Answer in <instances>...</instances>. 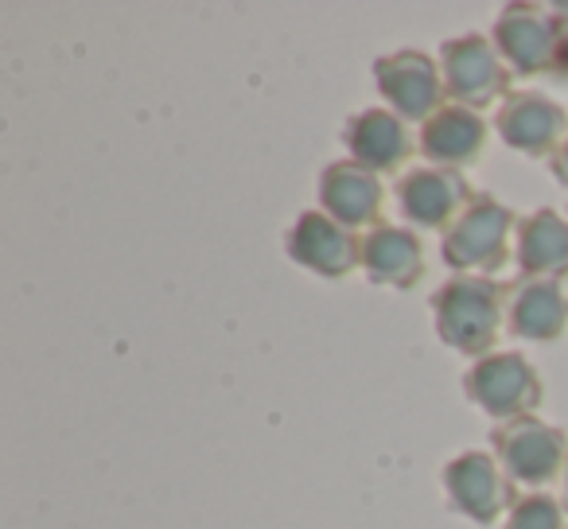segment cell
<instances>
[{"mask_svg":"<svg viewBox=\"0 0 568 529\" xmlns=\"http://www.w3.org/2000/svg\"><path fill=\"white\" fill-rule=\"evenodd\" d=\"M433 324L436 339L459 355L483 358L498 339V327L506 324L503 312V288L490 277L475 273H456L444 281L433 296Z\"/></svg>","mask_w":568,"mask_h":529,"instance_id":"cell-1","label":"cell"},{"mask_svg":"<svg viewBox=\"0 0 568 529\" xmlns=\"http://www.w3.org/2000/svg\"><path fill=\"white\" fill-rule=\"evenodd\" d=\"M518 226L514 211L503 199L479 195L459 211V218L444 230L440 237V257L448 269L456 273H475V277H490L495 269L506 265V242H510V230Z\"/></svg>","mask_w":568,"mask_h":529,"instance_id":"cell-2","label":"cell"},{"mask_svg":"<svg viewBox=\"0 0 568 529\" xmlns=\"http://www.w3.org/2000/svg\"><path fill=\"white\" fill-rule=\"evenodd\" d=\"M464 394L475 409L506 425V420L534 417V409L541 405V378L518 350H498V355H483L467 366Z\"/></svg>","mask_w":568,"mask_h":529,"instance_id":"cell-3","label":"cell"},{"mask_svg":"<svg viewBox=\"0 0 568 529\" xmlns=\"http://www.w3.org/2000/svg\"><path fill=\"white\" fill-rule=\"evenodd\" d=\"M498 467L506 479L518 487H545L565 471L568 459V436L557 425H545L541 417H518L506 420L490 433Z\"/></svg>","mask_w":568,"mask_h":529,"instance_id":"cell-4","label":"cell"},{"mask_svg":"<svg viewBox=\"0 0 568 529\" xmlns=\"http://www.w3.org/2000/svg\"><path fill=\"white\" fill-rule=\"evenodd\" d=\"M444 495L448 506L459 518L475 521V526H495L506 510H514V482L498 467L490 451H459L444 467Z\"/></svg>","mask_w":568,"mask_h":529,"instance_id":"cell-5","label":"cell"},{"mask_svg":"<svg viewBox=\"0 0 568 529\" xmlns=\"http://www.w3.org/2000/svg\"><path fill=\"white\" fill-rule=\"evenodd\" d=\"M284 253L301 265V269L316 273V277H347L355 265H363V242L355 230L335 222L327 211L312 206L293 218V226L284 230Z\"/></svg>","mask_w":568,"mask_h":529,"instance_id":"cell-6","label":"cell"},{"mask_svg":"<svg viewBox=\"0 0 568 529\" xmlns=\"http://www.w3.org/2000/svg\"><path fill=\"white\" fill-rule=\"evenodd\" d=\"M374 87L386 98V105L402 121H420L425 125L444 98V74L433 55L417 48L389 51V55L374 59Z\"/></svg>","mask_w":568,"mask_h":529,"instance_id":"cell-7","label":"cell"},{"mask_svg":"<svg viewBox=\"0 0 568 529\" xmlns=\"http://www.w3.org/2000/svg\"><path fill=\"white\" fill-rule=\"evenodd\" d=\"M440 74L452 105H467V110L490 105L498 94H506V82H510V71L487 35H459L444 43Z\"/></svg>","mask_w":568,"mask_h":529,"instance_id":"cell-8","label":"cell"},{"mask_svg":"<svg viewBox=\"0 0 568 529\" xmlns=\"http://www.w3.org/2000/svg\"><path fill=\"white\" fill-rule=\"evenodd\" d=\"M394 199H397V211L405 214L409 226L448 230L452 222L459 218V211L475 199V191L467 187L464 172H456V167L425 164V167H409L405 175H397Z\"/></svg>","mask_w":568,"mask_h":529,"instance_id":"cell-9","label":"cell"},{"mask_svg":"<svg viewBox=\"0 0 568 529\" xmlns=\"http://www.w3.org/2000/svg\"><path fill=\"white\" fill-rule=\"evenodd\" d=\"M495 129L506 149H514L518 156L541 160V156H552V152L565 144L568 113L560 110L552 98L534 94V90H518V94L503 98Z\"/></svg>","mask_w":568,"mask_h":529,"instance_id":"cell-10","label":"cell"},{"mask_svg":"<svg viewBox=\"0 0 568 529\" xmlns=\"http://www.w3.org/2000/svg\"><path fill=\"white\" fill-rule=\"evenodd\" d=\"M506 332L529 343H552L568 327V296L560 281L518 273L510 285H503Z\"/></svg>","mask_w":568,"mask_h":529,"instance_id":"cell-11","label":"cell"},{"mask_svg":"<svg viewBox=\"0 0 568 529\" xmlns=\"http://www.w3.org/2000/svg\"><path fill=\"white\" fill-rule=\"evenodd\" d=\"M490 43L503 55L506 71L521 74H545L552 63V17L541 4H506L498 9L495 28H490Z\"/></svg>","mask_w":568,"mask_h":529,"instance_id":"cell-12","label":"cell"},{"mask_svg":"<svg viewBox=\"0 0 568 529\" xmlns=\"http://www.w3.org/2000/svg\"><path fill=\"white\" fill-rule=\"evenodd\" d=\"M343 144H347L351 160L371 167L374 175L397 172L413 156L409 121H402L394 110H382V105H366V110L351 113L343 125Z\"/></svg>","mask_w":568,"mask_h":529,"instance_id":"cell-13","label":"cell"},{"mask_svg":"<svg viewBox=\"0 0 568 529\" xmlns=\"http://www.w3.org/2000/svg\"><path fill=\"white\" fill-rule=\"evenodd\" d=\"M382 199H386L382 180L371 167L355 164V160H335L320 175V211H327L347 230L378 226Z\"/></svg>","mask_w":568,"mask_h":529,"instance_id":"cell-14","label":"cell"},{"mask_svg":"<svg viewBox=\"0 0 568 529\" xmlns=\"http://www.w3.org/2000/svg\"><path fill=\"white\" fill-rule=\"evenodd\" d=\"M363 269L371 285L417 288L425 277V245L413 230L378 222L363 237Z\"/></svg>","mask_w":568,"mask_h":529,"instance_id":"cell-15","label":"cell"},{"mask_svg":"<svg viewBox=\"0 0 568 529\" xmlns=\"http://www.w3.org/2000/svg\"><path fill=\"white\" fill-rule=\"evenodd\" d=\"M487 144V125L475 110L467 105H440L433 118L420 125V136H417V149L428 164L436 167H464V164H475Z\"/></svg>","mask_w":568,"mask_h":529,"instance_id":"cell-16","label":"cell"},{"mask_svg":"<svg viewBox=\"0 0 568 529\" xmlns=\"http://www.w3.org/2000/svg\"><path fill=\"white\" fill-rule=\"evenodd\" d=\"M514 257H518L521 273L534 277H568V218H560L552 206L526 214L518 222V237H514Z\"/></svg>","mask_w":568,"mask_h":529,"instance_id":"cell-17","label":"cell"},{"mask_svg":"<svg viewBox=\"0 0 568 529\" xmlns=\"http://www.w3.org/2000/svg\"><path fill=\"white\" fill-rule=\"evenodd\" d=\"M503 529H565V506L545 490H534L514 502Z\"/></svg>","mask_w":568,"mask_h":529,"instance_id":"cell-18","label":"cell"},{"mask_svg":"<svg viewBox=\"0 0 568 529\" xmlns=\"http://www.w3.org/2000/svg\"><path fill=\"white\" fill-rule=\"evenodd\" d=\"M549 17H552V63L549 74L568 82V0L560 4H549Z\"/></svg>","mask_w":568,"mask_h":529,"instance_id":"cell-19","label":"cell"},{"mask_svg":"<svg viewBox=\"0 0 568 529\" xmlns=\"http://www.w3.org/2000/svg\"><path fill=\"white\" fill-rule=\"evenodd\" d=\"M549 167H552V180L568 187V136H565V144L549 156Z\"/></svg>","mask_w":568,"mask_h":529,"instance_id":"cell-20","label":"cell"},{"mask_svg":"<svg viewBox=\"0 0 568 529\" xmlns=\"http://www.w3.org/2000/svg\"><path fill=\"white\" fill-rule=\"evenodd\" d=\"M560 506L568 510V459H565V471H560Z\"/></svg>","mask_w":568,"mask_h":529,"instance_id":"cell-21","label":"cell"}]
</instances>
